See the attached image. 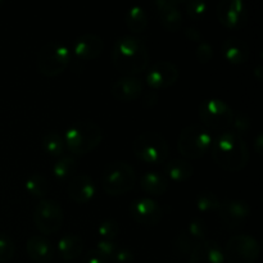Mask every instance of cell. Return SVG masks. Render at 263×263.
<instances>
[{
  "mask_svg": "<svg viewBox=\"0 0 263 263\" xmlns=\"http://www.w3.org/2000/svg\"><path fill=\"white\" fill-rule=\"evenodd\" d=\"M234 128H235L236 134H244L249 130L251 127V120L247 117L246 115H238L234 116V121H233Z\"/></svg>",
  "mask_w": 263,
  "mask_h": 263,
  "instance_id": "74e56055",
  "label": "cell"
},
{
  "mask_svg": "<svg viewBox=\"0 0 263 263\" xmlns=\"http://www.w3.org/2000/svg\"><path fill=\"white\" fill-rule=\"evenodd\" d=\"M74 172H76V161L71 156L59 157L53 167L54 176L61 181H67V180L72 179Z\"/></svg>",
  "mask_w": 263,
  "mask_h": 263,
  "instance_id": "484cf974",
  "label": "cell"
},
{
  "mask_svg": "<svg viewBox=\"0 0 263 263\" xmlns=\"http://www.w3.org/2000/svg\"><path fill=\"white\" fill-rule=\"evenodd\" d=\"M185 36L189 39L190 41H195V43H203V35L197 27H187L185 30Z\"/></svg>",
  "mask_w": 263,
  "mask_h": 263,
  "instance_id": "f35d334b",
  "label": "cell"
},
{
  "mask_svg": "<svg viewBox=\"0 0 263 263\" xmlns=\"http://www.w3.org/2000/svg\"><path fill=\"white\" fill-rule=\"evenodd\" d=\"M140 187L151 195H163L168 189V180L158 172H145L140 177Z\"/></svg>",
  "mask_w": 263,
  "mask_h": 263,
  "instance_id": "603a6c76",
  "label": "cell"
},
{
  "mask_svg": "<svg viewBox=\"0 0 263 263\" xmlns=\"http://www.w3.org/2000/svg\"><path fill=\"white\" fill-rule=\"evenodd\" d=\"M199 118L208 131H228V128L233 125L234 110L230 105L223 100L212 98L200 103L198 108Z\"/></svg>",
  "mask_w": 263,
  "mask_h": 263,
  "instance_id": "ba28073f",
  "label": "cell"
},
{
  "mask_svg": "<svg viewBox=\"0 0 263 263\" xmlns=\"http://www.w3.org/2000/svg\"><path fill=\"white\" fill-rule=\"evenodd\" d=\"M220 199L216 194L211 192L200 193L195 200V205L199 212H211V211H217L220 205Z\"/></svg>",
  "mask_w": 263,
  "mask_h": 263,
  "instance_id": "f546056e",
  "label": "cell"
},
{
  "mask_svg": "<svg viewBox=\"0 0 263 263\" xmlns=\"http://www.w3.org/2000/svg\"><path fill=\"white\" fill-rule=\"evenodd\" d=\"M185 10L189 18L194 21H200L208 14V4L202 0H190L185 3Z\"/></svg>",
  "mask_w": 263,
  "mask_h": 263,
  "instance_id": "4dcf8cb0",
  "label": "cell"
},
{
  "mask_svg": "<svg viewBox=\"0 0 263 263\" xmlns=\"http://www.w3.org/2000/svg\"><path fill=\"white\" fill-rule=\"evenodd\" d=\"M103 139L100 126L89 120H82L69 126L64 135V144L72 154L85 156L94 151Z\"/></svg>",
  "mask_w": 263,
  "mask_h": 263,
  "instance_id": "3957f363",
  "label": "cell"
},
{
  "mask_svg": "<svg viewBox=\"0 0 263 263\" xmlns=\"http://www.w3.org/2000/svg\"><path fill=\"white\" fill-rule=\"evenodd\" d=\"M116 249H117V246H116L113 241L100 240V241H98L95 252H97V253L99 254L103 259H105L107 262H109L110 258H112V256L115 254Z\"/></svg>",
  "mask_w": 263,
  "mask_h": 263,
  "instance_id": "e575fe53",
  "label": "cell"
},
{
  "mask_svg": "<svg viewBox=\"0 0 263 263\" xmlns=\"http://www.w3.org/2000/svg\"><path fill=\"white\" fill-rule=\"evenodd\" d=\"M84 251V240L79 235L68 234L59 239L58 241V253L64 261H73L79 258Z\"/></svg>",
  "mask_w": 263,
  "mask_h": 263,
  "instance_id": "7402d4cb",
  "label": "cell"
},
{
  "mask_svg": "<svg viewBox=\"0 0 263 263\" xmlns=\"http://www.w3.org/2000/svg\"><path fill=\"white\" fill-rule=\"evenodd\" d=\"M261 253L259 243L249 235H235L226 243L223 258L226 263H256Z\"/></svg>",
  "mask_w": 263,
  "mask_h": 263,
  "instance_id": "9c48e42d",
  "label": "cell"
},
{
  "mask_svg": "<svg viewBox=\"0 0 263 263\" xmlns=\"http://www.w3.org/2000/svg\"><path fill=\"white\" fill-rule=\"evenodd\" d=\"M197 58L200 63H203V64L210 63L211 59L213 58L212 46H211L208 43H205V41L200 43L199 45H198V49H197Z\"/></svg>",
  "mask_w": 263,
  "mask_h": 263,
  "instance_id": "8d00e7d4",
  "label": "cell"
},
{
  "mask_svg": "<svg viewBox=\"0 0 263 263\" xmlns=\"http://www.w3.org/2000/svg\"><path fill=\"white\" fill-rule=\"evenodd\" d=\"M216 14L221 25L229 30L243 28L248 21V10L240 0H222L218 3Z\"/></svg>",
  "mask_w": 263,
  "mask_h": 263,
  "instance_id": "8fae6325",
  "label": "cell"
},
{
  "mask_svg": "<svg viewBox=\"0 0 263 263\" xmlns=\"http://www.w3.org/2000/svg\"><path fill=\"white\" fill-rule=\"evenodd\" d=\"M168 144L158 133H144L133 141V152L138 159L148 164H162L168 157Z\"/></svg>",
  "mask_w": 263,
  "mask_h": 263,
  "instance_id": "8992f818",
  "label": "cell"
},
{
  "mask_svg": "<svg viewBox=\"0 0 263 263\" xmlns=\"http://www.w3.org/2000/svg\"><path fill=\"white\" fill-rule=\"evenodd\" d=\"M112 263H134V253L131 249L126 247H120L116 249L115 254L110 258Z\"/></svg>",
  "mask_w": 263,
  "mask_h": 263,
  "instance_id": "d590c367",
  "label": "cell"
},
{
  "mask_svg": "<svg viewBox=\"0 0 263 263\" xmlns=\"http://www.w3.org/2000/svg\"><path fill=\"white\" fill-rule=\"evenodd\" d=\"M115 68L125 76L143 73L149 66V51L145 44L134 36H122L115 43L112 51Z\"/></svg>",
  "mask_w": 263,
  "mask_h": 263,
  "instance_id": "7a4b0ae2",
  "label": "cell"
},
{
  "mask_svg": "<svg viewBox=\"0 0 263 263\" xmlns=\"http://www.w3.org/2000/svg\"><path fill=\"white\" fill-rule=\"evenodd\" d=\"M26 190L28 192V194L33 198H41L45 197L49 192V181L45 176L40 174H33L26 181Z\"/></svg>",
  "mask_w": 263,
  "mask_h": 263,
  "instance_id": "4316f807",
  "label": "cell"
},
{
  "mask_svg": "<svg viewBox=\"0 0 263 263\" xmlns=\"http://www.w3.org/2000/svg\"><path fill=\"white\" fill-rule=\"evenodd\" d=\"M221 222L228 229H238L249 217V205L241 200H225L217 208Z\"/></svg>",
  "mask_w": 263,
  "mask_h": 263,
  "instance_id": "5bb4252c",
  "label": "cell"
},
{
  "mask_svg": "<svg viewBox=\"0 0 263 263\" xmlns=\"http://www.w3.org/2000/svg\"><path fill=\"white\" fill-rule=\"evenodd\" d=\"M164 172H166L167 176L171 180H174L175 182H182L189 180L193 176V168L192 164L186 161V159L182 158H175L171 159L168 163L164 167Z\"/></svg>",
  "mask_w": 263,
  "mask_h": 263,
  "instance_id": "cb8c5ba5",
  "label": "cell"
},
{
  "mask_svg": "<svg viewBox=\"0 0 263 263\" xmlns=\"http://www.w3.org/2000/svg\"><path fill=\"white\" fill-rule=\"evenodd\" d=\"M195 246L197 243L184 230L177 234L176 238L172 241V249H174L175 254L179 257H189Z\"/></svg>",
  "mask_w": 263,
  "mask_h": 263,
  "instance_id": "f1b7e54d",
  "label": "cell"
},
{
  "mask_svg": "<svg viewBox=\"0 0 263 263\" xmlns=\"http://www.w3.org/2000/svg\"><path fill=\"white\" fill-rule=\"evenodd\" d=\"M98 233L102 236V240H108L113 241L117 235L120 234V226L116 221L113 220H105L100 223L99 229H98Z\"/></svg>",
  "mask_w": 263,
  "mask_h": 263,
  "instance_id": "d6a6232c",
  "label": "cell"
},
{
  "mask_svg": "<svg viewBox=\"0 0 263 263\" xmlns=\"http://www.w3.org/2000/svg\"><path fill=\"white\" fill-rule=\"evenodd\" d=\"M136 182L135 170L126 162H113L104 168L102 187L108 195H125L134 189Z\"/></svg>",
  "mask_w": 263,
  "mask_h": 263,
  "instance_id": "277c9868",
  "label": "cell"
},
{
  "mask_svg": "<svg viewBox=\"0 0 263 263\" xmlns=\"http://www.w3.org/2000/svg\"><path fill=\"white\" fill-rule=\"evenodd\" d=\"M95 184L87 175H77L69 181L67 187V194L77 204H87L94 198Z\"/></svg>",
  "mask_w": 263,
  "mask_h": 263,
  "instance_id": "2e32d148",
  "label": "cell"
},
{
  "mask_svg": "<svg viewBox=\"0 0 263 263\" xmlns=\"http://www.w3.org/2000/svg\"><path fill=\"white\" fill-rule=\"evenodd\" d=\"M104 49V41L100 36L86 33L76 39L73 44V51L81 61H94L102 54Z\"/></svg>",
  "mask_w": 263,
  "mask_h": 263,
  "instance_id": "ac0fdd59",
  "label": "cell"
},
{
  "mask_svg": "<svg viewBox=\"0 0 263 263\" xmlns=\"http://www.w3.org/2000/svg\"><path fill=\"white\" fill-rule=\"evenodd\" d=\"M189 263H225L222 248L215 240L205 239L193 248Z\"/></svg>",
  "mask_w": 263,
  "mask_h": 263,
  "instance_id": "e0dca14e",
  "label": "cell"
},
{
  "mask_svg": "<svg viewBox=\"0 0 263 263\" xmlns=\"http://www.w3.org/2000/svg\"><path fill=\"white\" fill-rule=\"evenodd\" d=\"M179 79V69L174 63L168 61L156 62L149 68L146 74V82L154 90L168 89L175 85Z\"/></svg>",
  "mask_w": 263,
  "mask_h": 263,
  "instance_id": "4fadbf2b",
  "label": "cell"
},
{
  "mask_svg": "<svg viewBox=\"0 0 263 263\" xmlns=\"http://www.w3.org/2000/svg\"><path fill=\"white\" fill-rule=\"evenodd\" d=\"M26 251L36 263H50L55 254L53 244L44 236H31L26 243Z\"/></svg>",
  "mask_w": 263,
  "mask_h": 263,
  "instance_id": "ffe728a7",
  "label": "cell"
},
{
  "mask_svg": "<svg viewBox=\"0 0 263 263\" xmlns=\"http://www.w3.org/2000/svg\"><path fill=\"white\" fill-rule=\"evenodd\" d=\"M112 95L118 102H134L143 94V82L136 77L125 76L112 85Z\"/></svg>",
  "mask_w": 263,
  "mask_h": 263,
  "instance_id": "d6986e66",
  "label": "cell"
},
{
  "mask_svg": "<svg viewBox=\"0 0 263 263\" xmlns=\"http://www.w3.org/2000/svg\"><path fill=\"white\" fill-rule=\"evenodd\" d=\"M82 263H108V262L105 261V259H103L102 257L95 252V249H92V251H90L89 253L85 256Z\"/></svg>",
  "mask_w": 263,
  "mask_h": 263,
  "instance_id": "ab89813d",
  "label": "cell"
},
{
  "mask_svg": "<svg viewBox=\"0 0 263 263\" xmlns=\"http://www.w3.org/2000/svg\"><path fill=\"white\" fill-rule=\"evenodd\" d=\"M43 148L49 156L62 157L66 149L64 139L58 133H48L43 138Z\"/></svg>",
  "mask_w": 263,
  "mask_h": 263,
  "instance_id": "83f0119b",
  "label": "cell"
},
{
  "mask_svg": "<svg viewBox=\"0 0 263 263\" xmlns=\"http://www.w3.org/2000/svg\"><path fill=\"white\" fill-rule=\"evenodd\" d=\"M180 4L181 3L175 2V0H158L154 3L158 10L162 26L170 32H177L182 27L184 17L179 9Z\"/></svg>",
  "mask_w": 263,
  "mask_h": 263,
  "instance_id": "9a60e30c",
  "label": "cell"
},
{
  "mask_svg": "<svg viewBox=\"0 0 263 263\" xmlns=\"http://www.w3.org/2000/svg\"><path fill=\"white\" fill-rule=\"evenodd\" d=\"M15 247L9 236L0 234V263L9 262L14 257Z\"/></svg>",
  "mask_w": 263,
  "mask_h": 263,
  "instance_id": "836d02e7",
  "label": "cell"
},
{
  "mask_svg": "<svg viewBox=\"0 0 263 263\" xmlns=\"http://www.w3.org/2000/svg\"><path fill=\"white\" fill-rule=\"evenodd\" d=\"M213 138L202 125H192L181 131L177 140V151L186 159H199L211 151Z\"/></svg>",
  "mask_w": 263,
  "mask_h": 263,
  "instance_id": "5b68a950",
  "label": "cell"
},
{
  "mask_svg": "<svg viewBox=\"0 0 263 263\" xmlns=\"http://www.w3.org/2000/svg\"><path fill=\"white\" fill-rule=\"evenodd\" d=\"M126 26L134 33L144 32L148 26V14L141 7H133L126 13Z\"/></svg>",
  "mask_w": 263,
  "mask_h": 263,
  "instance_id": "d4e9b609",
  "label": "cell"
},
{
  "mask_svg": "<svg viewBox=\"0 0 263 263\" xmlns=\"http://www.w3.org/2000/svg\"><path fill=\"white\" fill-rule=\"evenodd\" d=\"M69 50L64 44L62 43H48L40 49L37 54V66L39 72L45 77L59 76L66 71L69 64Z\"/></svg>",
  "mask_w": 263,
  "mask_h": 263,
  "instance_id": "52a82bcc",
  "label": "cell"
},
{
  "mask_svg": "<svg viewBox=\"0 0 263 263\" xmlns=\"http://www.w3.org/2000/svg\"><path fill=\"white\" fill-rule=\"evenodd\" d=\"M157 102H158V95L154 91L149 92L145 97V99H144V105H145V107H153V105H156Z\"/></svg>",
  "mask_w": 263,
  "mask_h": 263,
  "instance_id": "60d3db41",
  "label": "cell"
},
{
  "mask_svg": "<svg viewBox=\"0 0 263 263\" xmlns=\"http://www.w3.org/2000/svg\"><path fill=\"white\" fill-rule=\"evenodd\" d=\"M211 153L215 163L229 172H239L249 162V151L243 136L235 131H223L213 140Z\"/></svg>",
  "mask_w": 263,
  "mask_h": 263,
  "instance_id": "6da1fadb",
  "label": "cell"
},
{
  "mask_svg": "<svg viewBox=\"0 0 263 263\" xmlns=\"http://www.w3.org/2000/svg\"><path fill=\"white\" fill-rule=\"evenodd\" d=\"M185 233L195 241V243H200V241L205 240V236H207V226H205L204 221L202 220H194L187 225V228L185 229Z\"/></svg>",
  "mask_w": 263,
  "mask_h": 263,
  "instance_id": "1f68e13d",
  "label": "cell"
},
{
  "mask_svg": "<svg viewBox=\"0 0 263 263\" xmlns=\"http://www.w3.org/2000/svg\"><path fill=\"white\" fill-rule=\"evenodd\" d=\"M130 213L136 223L148 228L158 225L163 217L162 207L151 198H140L134 200L130 207Z\"/></svg>",
  "mask_w": 263,
  "mask_h": 263,
  "instance_id": "7c38bea8",
  "label": "cell"
},
{
  "mask_svg": "<svg viewBox=\"0 0 263 263\" xmlns=\"http://www.w3.org/2000/svg\"><path fill=\"white\" fill-rule=\"evenodd\" d=\"M254 149H256L257 154H259V156H261L262 151H263V136H262V134H258V135H257L256 140H254Z\"/></svg>",
  "mask_w": 263,
  "mask_h": 263,
  "instance_id": "b9f144b4",
  "label": "cell"
},
{
  "mask_svg": "<svg viewBox=\"0 0 263 263\" xmlns=\"http://www.w3.org/2000/svg\"><path fill=\"white\" fill-rule=\"evenodd\" d=\"M64 213L61 204L51 199H43L37 203L33 212L36 229L43 235H51L61 230Z\"/></svg>",
  "mask_w": 263,
  "mask_h": 263,
  "instance_id": "30bf717a",
  "label": "cell"
},
{
  "mask_svg": "<svg viewBox=\"0 0 263 263\" xmlns=\"http://www.w3.org/2000/svg\"><path fill=\"white\" fill-rule=\"evenodd\" d=\"M221 50H222V55L225 57L226 61L231 64L239 66V64H244L248 61V45L238 37L226 39L221 46Z\"/></svg>",
  "mask_w": 263,
  "mask_h": 263,
  "instance_id": "44dd1931",
  "label": "cell"
}]
</instances>
